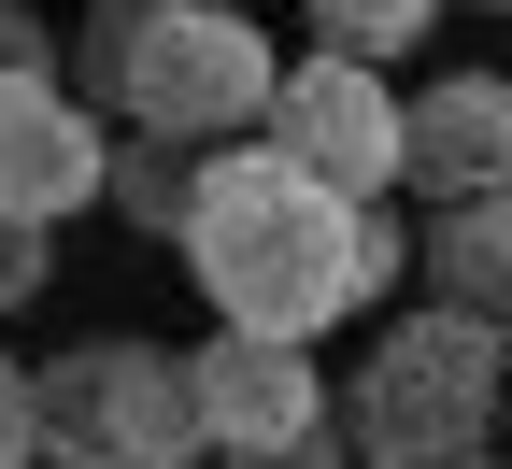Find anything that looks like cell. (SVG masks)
Masks as SVG:
<instances>
[{"mask_svg":"<svg viewBox=\"0 0 512 469\" xmlns=\"http://www.w3.org/2000/svg\"><path fill=\"white\" fill-rule=\"evenodd\" d=\"M299 15H313V43H342V57H413L441 0H299Z\"/></svg>","mask_w":512,"mask_h":469,"instance_id":"obj_11","label":"cell"},{"mask_svg":"<svg viewBox=\"0 0 512 469\" xmlns=\"http://www.w3.org/2000/svg\"><path fill=\"white\" fill-rule=\"evenodd\" d=\"M15 455H43V370L0 356V469H15Z\"/></svg>","mask_w":512,"mask_h":469,"instance_id":"obj_13","label":"cell"},{"mask_svg":"<svg viewBox=\"0 0 512 469\" xmlns=\"http://www.w3.org/2000/svg\"><path fill=\"white\" fill-rule=\"evenodd\" d=\"M413 185H427V199L512 185V86H498V72H441V86L413 100Z\"/></svg>","mask_w":512,"mask_h":469,"instance_id":"obj_8","label":"cell"},{"mask_svg":"<svg viewBox=\"0 0 512 469\" xmlns=\"http://www.w3.org/2000/svg\"><path fill=\"white\" fill-rule=\"evenodd\" d=\"M86 199H114V128L86 86H57V57L43 72H0V214H86Z\"/></svg>","mask_w":512,"mask_h":469,"instance_id":"obj_7","label":"cell"},{"mask_svg":"<svg viewBox=\"0 0 512 469\" xmlns=\"http://www.w3.org/2000/svg\"><path fill=\"white\" fill-rule=\"evenodd\" d=\"M498 342H512V327L470 313V299L399 313V327L356 356V384H342V441L384 455V469H456V455H484V441H498Z\"/></svg>","mask_w":512,"mask_h":469,"instance_id":"obj_3","label":"cell"},{"mask_svg":"<svg viewBox=\"0 0 512 469\" xmlns=\"http://www.w3.org/2000/svg\"><path fill=\"white\" fill-rule=\"evenodd\" d=\"M200 427H214V455H328L342 398L313 384L285 327H228V342H200Z\"/></svg>","mask_w":512,"mask_h":469,"instance_id":"obj_6","label":"cell"},{"mask_svg":"<svg viewBox=\"0 0 512 469\" xmlns=\"http://www.w3.org/2000/svg\"><path fill=\"white\" fill-rule=\"evenodd\" d=\"M72 86L114 114V128H157V143H242L271 128V43H256L242 0H86V57Z\"/></svg>","mask_w":512,"mask_h":469,"instance_id":"obj_2","label":"cell"},{"mask_svg":"<svg viewBox=\"0 0 512 469\" xmlns=\"http://www.w3.org/2000/svg\"><path fill=\"white\" fill-rule=\"evenodd\" d=\"M43 271H57V228H43V214H0V313L43 299Z\"/></svg>","mask_w":512,"mask_h":469,"instance_id":"obj_12","label":"cell"},{"mask_svg":"<svg viewBox=\"0 0 512 469\" xmlns=\"http://www.w3.org/2000/svg\"><path fill=\"white\" fill-rule=\"evenodd\" d=\"M43 455H72V469L214 455V427H200V356H157V342H72V356H43Z\"/></svg>","mask_w":512,"mask_h":469,"instance_id":"obj_4","label":"cell"},{"mask_svg":"<svg viewBox=\"0 0 512 469\" xmlns=\"http://www.w3.org/2000/svg\"><path fill=\"white\" fill-rule=\"evenodd\" d=\"M185 199H200V143H157V128H128V143H114V214L128 228H185Z\"/></svg>","mask_w":512,"mask_h":469,"instance_id":"obj_10","label":"cell"},{"mask_svg":"<svg viewBox=\"0 0 512 469\" xmlns=\"http://www.w3.org/2000/svg\"><path fill=\"white\" fill-rule=\"evenodd\" d=\"M271 143H285L299 171H328V185L384 199V185H413V100H384V57L313 43L299 72L271 86Z\"/></svg>","mask_w":512,"mask_h":469,"instance_id":"obj_5","label":"cell"},{"mask_svg":"<svg viewBox=\"0 0 512 469\" xmlns=\"http://www.w3.org/2000/svg\"><path fill=\"white\" fill-rule=\"evenodd\" d=\"M171 242H185V271H200V299L228 327H285V342H313V327H342V313H370L399 285V228L356 185L299 171L271 128L200 157V199H185Z\"/></svg>","mask_w":512,"mask_h":469,"instance_id":"obj_1","label":"cell"},{"mask_svg":"<svg viewBox=\"0 0 512 469\" xmlns=\"http://www.w3.org/2000/svg\"><path fill=\"white\" fill-rule=\"evenodd\" d=\"M427 285L512 327V185H470V199H441V228H427Z\"/></svg>","mask_w":512,"mask_h":469,"instance_id":"obj_9","label":"cell"},{"mask_svg":"<svg viewBox=\"0 0 512 469\" xmlns=\"http://www.w3.org/2000/svg\"><path fill=\"white\" fill-rule=\"evenodd\" d=\"M0 72H43V15H15V0H0Z\"/></svg>","mask_w":512,"mask_h":469,"instance_id":"obj_14","label":"cell"},{"mask_svg":"<svg viewBox=\"0 0 512 469\" xmlns=\"http://www.w3.org/2000/svg\"><path fill=\"white\" fill-rule=\"evenodd\" d=\"M484 15H512V0H484Z\"/></svg>","mask_w":512,"mask_h":469,"instance_id":"obj_15","label":"cell"}]
</instances>
